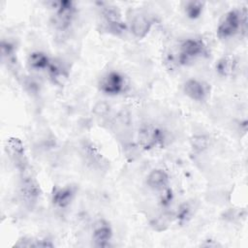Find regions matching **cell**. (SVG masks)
<instances>
[{
	"label": "cell",
	"instance_id": "6da1fadb",
	"mask_svg": "<svg viewBox=\"0 0 248 248\" xmlns=\"http://www.w3.org/2000/svg\"><path fill=\"white\" fill-rule=\"evenodd\" d=\"M247 11L243 9H232L228 11L220 19L216 35L220 40H228L239 33L246 32Z\"/></svg>",
	"mask_w": 248,
	"mask_h": 248
},
{
	"label": "cell",
	"instance_id": "7a4b0ae2",
	"mask_svg": "<svg viewBox=\"0 0 248 248\" xmlns=\"http://www.w3.org/2000/svg\"><path fill=\"white\" fill-rule=\"evenodd\" d=\"M46 7L52 11L53 24L57 30L66 31L71 27L77 15L75 2L69 0H51L46 2Z\"/></svg>",
	"mask_w": 248,
	"mask_h": 248
},
{
	"label": "cell",
	"instance_id": "3957f363",
	"mask_svg": "<svg viewBox=\"0 0 248 248\" xmlns=\"http://www.w3.org/2000/svg\"><path fill=\"white\" fill-rule=\"evenodd\" d=\"M206 52V45L204 42L196 37L184 39L179 46L176 55V64L186 66L203 56Z\"/></svg>",
	"mask_w": 248,
	"mask_h": 248
},
{
	"label": "cell",
	"instance_id": "277c9868",
	"mask_svg": "<svg viewBox=\"0 0 248 248\" xmlns=\"http://www.w3.org/2000/svg\"><path fill=\"white\" fill-rule=\"evenodd\" d=\"M167 135L163 129L153 124H142L138 131V144L145 151L165 146Z\"/></svg>",
	"mask_w": 248,
	"mask_h": 248
},
{
	"label": "cell",
	"instance_id": "5b68a950",
	"mask_svg": "<svg viewBox=\"0 0 248 248\" xmlns=\"http://www.w3.org/2000/svg\"><path fill=\"white\" fill-rule=\"evenodd\" d=\"M129 87L127 78L118 71L104 74L98 81V89L104 95L115 97L124 94Z\"/></svg>",
	"mask_w": 248,
	"mask_h": 248
},
{
	"label": "cell",
	"instance_id": "8992f818",
	"mask_svg": "<svg viewBox=\"0 0 248 248\" xmlns=\"http://www.w3.org/2000/svg\"><path fill=\"white\" fill-rule=\"evenodd\" d=\"M103 27L108 33L120 36L128 30V24L124 20L120 10L112 5H106L102 7Z\"/></svg>",
	"mask_w": 248,
	"mask_h": 248
},
{
	"label": "cell",
	"instance_id": "52a82bcc",
	"mask_svg": "<svg viewBox=\"0 0 248 248\" xmlns=\"http://www.w3.org/2000/svg\"><path fill=\"white\" fill-rule=\"evenodd\" d=\"M182 91L186 97L195 102H204L210 95V84L199 78H190L182 85Z\"/></svg>",
	"mask_w": 248,
	"mask_h": 248
},
{
	"label": "cell",
	"instance_id": "ba28073f",
	"mask_svg": "<svg viewBox=\"0 0 248 248\" xmlns=\"http://www.w3.org/2000/svg\"><path fill=\"white\" fill-rule=\"evenodd\" d=\"M77 195V188L71 184L54 186L51 190L50 200L54 207L65 209L74 202Z\"/></svg>",
	"mask_w": 248,
	"mask_h": 248
},
{
	"label": "cell",
	"instance_id": "9c48e42d",
	"mask_svg": "<svg viewBox=\"0 0 248 248\" xmlns=\"http://www.w3.org/2000/svg\"><path fill=\"white\" fill-rule=\"evenodd\" d=\"M41 193V187L36 178L31 175H25L21 178L19 194L25 203L29 205L35 204L40 199Z\"/></svg>",
	"mask_w": 248,
	"mask_h": 248
},
{
	"label": "cell",
	"instance_id": "30bf717a",
	"mask_svg": "<svg viewBox=\"0 0 248 248\" xmlns=\"http://www.w3.org/2000/svg\"><path fill=\"white\" fill-rule=\"evenodd\" d=\"M153 25L154 19L150 16L138 14L132 17L130 24L128 25V29L136 39L142 40L149 34Z\"/></svg>",
	"mask_w": 248,
	"mask_h": 248
},
{
	"label": "cell",
	"instance_id": "8fae6325",
	"mask_svg": "<svg viewBox=\"0 0 248 248\" xmlns=\"http://www.w3.org/2000/svg\"><path fill=\"white\" fill-rule=\"evenodd\" d=\"M113 236L111 226L105 219L97 220L93 225L92 239L96 246L107 247L109 245Z\"/></svg>",
	"mask_w": 248,
	"mask_h": 248
},
{
	"label": "cell",
	"instance_id": "7c38bea8",
	"mask_svg": "<svg viewBox=\"0 0 248 248\" xmlns=\"http://www.w3.org/2000/svg\"><path fill=\"white\" fill-rule=\"evenodd\" d=\"M46 73L51 83L55 86L62 87L67 83L69 79V70L66 65L59 59L52 58L51 63Z\"/></svg>",
	"mask_w": 248,
	"mask_h": 248
},
{
	"label": "cell",
	"instance_id": "4fadbf2b",
	"mask_svg": "<svg viewBox=\"0 0 248 248\" xmlns=\"http://www.w3.org/2000/svg\"><path fill=\"white\" fill-rule=\"evenodd\" d=\"M5 150L16 167H24L25 147L22 140L16 137H10L5 141Z\"/></svg>",
	"mask_w": 248,
	"mask_h": 248
},
{
	"label": "cell",
	"instance_id": "5bb4252c",
	"mask_svg": "<svg viewBox=\"0 0 248 248\" xmlns=\"http://www.w3.org/2000/svg\"><path fill=\"white\" fill-rule=\"evenodd\" d=\"M145 183L149 189L160 192L170 186V175L164 169L155 168L146 175Z\"/></svg>",
	"mask_w": 248,
	"mask_h": 248
},
{
	"label": "cell",
	"instance_id": "9a60e30c",
	"mask_svg": "<svg viewBox=\"0 0 248 248\" xmlns=\"http://www.w3.org/2000/svg\"><path fill=\"white\" fill-rule=\"evenodd\" d=\"M238 61L233 54H225L215 63V71L221 78H231L237 71Z\"/></svg>",
	"mask_w": 248,
	"mask_h": 248
},
{
	"label": "cell",
	"instance_id": "2e32d148",
	"mask_svg": "<svg viewBox=\"0 0 248 248\" xmlns=\"http://www.w3.org/2000/svg\"><path fill=\"white\" fill-rule=\"evenodd\" d=\"M52 58L44 51L34 50L27 56L26 63L30 70L35 72H46Z\"/></svg>",
	"mask_w": 248,
	"mask_h": 248
},
{
	"label": "cell",
	"instance_id": "e0dca14e",
	"mask_svg": "<svg viewBox=\"0 0 248 248\" xmlns=\"http://www.w3.org/2000/svg\"><path fill=\"white\" fill-rule=\"evenodd\" d=\"M204 8H205V3L200 0L185 1L183 2V6H182L185 16L191 20L199 19L202 16L204 12Z\"/></svg>",
	"mask_w": 248,
	"mask_h": 248
},
{
	"label": "cell",
	"instance_id": "ac0fdd59",
	"mask_svg": "<svg viewBox=\"0 0 248 248\" xmlns=\"http://www.w3.org/2000/svg\"><path fill=\"white\" fill-rule=\"evenodd\" d=\"M190 143L195 152L201 153L209 147L210 139L205 135H195L190 140Z\"/></svg>",
	"mask_w": 248,
	"mask_h": 248
},
{
	"label": "cell",
	"instance_id": "d6986e66",
	"mask_svg": "<svg viewBox=\"0 0 248 248\" xmlns=\"http://www.w3.org/2000/svg\"><path fill=\"white\" fill-rule=\"evenodd\" d=\"M192 209H193L192 206L188 202L181 203L178 206V208L175 212V215H174L177 223H179L181 225H183L184 223H187L191 219V216L193 213Z\"/></svg>",
	"mask_w": 248,
	"mask_h": 248
},
{
	"label": "cell",
	"instance_id": "ffe728a7",
	"mask_svg": "<svg viewBox=\"0 0 248 248\" xmlns=\"http://www.w3.org/2000/svg\"><path fill=\"white\" fill-rule=\"evenodd\" d=\"M174 196L171 188L169 186L168 188L160 191L159 196V203L162 207H168L170 205V203L173 202Z\"/></svg>",
	"mask_w": 248,
	"mask_h": 248
}]
</instances>
